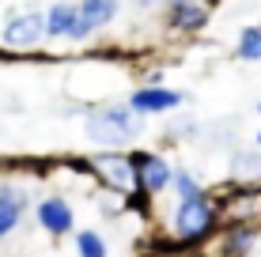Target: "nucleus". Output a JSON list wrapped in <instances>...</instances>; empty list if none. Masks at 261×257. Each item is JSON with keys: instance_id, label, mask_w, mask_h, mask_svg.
<instances>
[{"instance_id": "1", "label": "nucleus", "mask_w": 261, "mask_h": 257, "mask_svg": "<svg viewBox=\"0 0 261 257\" xmlns=\"http://www.w3.org/2000/svg\"><path fill=\"white\" fill-rule=\"evenodd\" d=\"M84 132L87 140L106 152H118V148L133 144V140L144 132V118L133 113L129 106H102V110H91L84 121Z\"/></svg>"}, {"instance_id": "2", "label": "nucleus", "mask_w": 261, "mask_h": 257, "mask_svg": "<svg viewBox=\"0 0 261 257\" xmlns=\"http://www.w3.org/2000/svg\"><path fill=\"white\" fill-rule=\"evenodd\" d=\"M216 227V205L208 197H193V201H178L174 208V235L182 246H201Z\"/></svg>"}, {"instance_id": "3", "label": "nucleus", "mask_w": 261, "mask_h": 257, "mask_svg": "<svg viewBox=\"0 0 261 257\" xmlns=\"http://www.w3.org/2000/svg\"><path fill=\"white\" fill-rule=\"evenodd\" d=\"M125 163H129V174H133V189L148 193V197H155L170 185V166L155 152H125Z\"/></svg>"}, {"instance_id": "4", "label": "nucleus", "mask_w": 261, "mask_h": 257, "mask_svg": "<svg viewBox=\"0 0 261 257\" xmlns=\"http://www.w3.org/2000/svg\"><path fill=\"white\" fill-rule=\"evenodd\" d=\"M0 38H4L8 49H31V46H38V42L46 38V31H42V12H12L4 19Z\"/></svg>"}, {"instance_id": "5", "label": "nucleus", "mask_w": 261, "mask_h": 257, "mask_svg": "<svg viewBox=\"0 0 261 257\" xmlns=\"http://www.w3.org/2000/svg\"><path fill=\"white\" fill-rule=\"evenodd\" d=\"M114 15H118V0H80V4H76V23H72L68 38L72 42L91 38L98 26H106Z\"/></svg>"}, {"instance_id": "6", "label": "nucleus", "mask_w": 261, "mask_h": 257, "mask_svg": "<svg viewBox=\"0 0 261 257\" xmlns=\"http://www.w3.org/2000/svg\"><path fill=\"white\" fill-rule=\"evenodd\" d=\"M178 102H182V95L170 91V87H137L125 106H129L133 113H140V118H148V113H167V110H174Z\"/></svg>"}, {"instance_id": "7", "label": "nucleus", "mask_w": 261, "mask_h": 257, "mask_svg": "<svg viewBox=\"0 0 261 257\" xmlns=\"http://www.w3.org/2000/svg\"><path fill=\"white\" fill-rule=\"evenodd\" d=\"M34 216H38V227L46 235H68L72 227H76V216H72V208H68V201L65 197H46L38 208H34Z\"/></svg>"}, {"instance_id": "8", "label": "nucleus", "mask_w": 261, "mask_h": 257, "mask_svg": "<svg viewBox=\"0 0 261 257\" xmlns=\"http://www.w3.org/2000/svg\"><path fill=\"white\" fill-rule=\"evenodd\" d=\"M23 212H27V193L19 189V185L4 182V185H0V242L19 227Z\"/></svg>"}, {"instance_id": "9", "label": "nucleus", "mask_w": 261, "mask_h": 257, "mask_svg": "<svg viewBox=\"0 0 261 257\" xmlns=\"http://www.w3.org/2000/svg\"><path fill=\"white\" fill-rule=\"evenodd\" d=\"M208 23V8L201 4V0H178V4H170V26L174 31H201V26Z\"/></svg>"}, {"instance_id": "10", "label": "nucleus", "mask_w": 261, "mask_h": 257, "mask_svg": "<svg viewBox=\"0 0 261 257\" xmlns=\"http://www.w3.org/2000/svg\"><path fill=\"white\" fill-rule=\"evenodd\" d=\"M91 163H95V170L102 174L110 185H118V189H133V174H129V163H125L121 152H98Z\"/></svg>"}, {"instance_id": "11", "label": "nucleus", "mask_w": 261, "mask_h": 257, "mask_svg": "<svg viewBox=\"0 0 261 257\" xmlns=\"http://www.w3.org/2000/svg\"><path fill=\"white\" fill-rule=\"evenodd\" d=\"M72 23H76V4H68V0H57V4L42 15V31H46L49 38H68Z\"/></svg>"}, {"instance_id": "12", "label": "nucleus", "mask_w": 261, "mask_h": 257, "mask_svg": "<svg viewBox=\"0 0 261 257\" xmlns=\"http://www.w3.org/2000/svg\"><path fill=\"white\" fill-rule=\"evenodd\" d=\"M170 185H174L178 201H193V197H204V189H201V178H193L190 170H170Z\"/></svg>"}, {"instance_id": "13", "label": "nucleus", "mask_w": 261, "mask_h": 257, "mask_svg": "<svg viewBox=\"0 0 261 257\" xmlns=\"http://www.w3.org/2000/svg\"><path fill=\"white\" fill-rule=\"evenodd\" d=\"M110 250H106L102 235L98 231H80L76 235V257H106Z\"/></svg>"}, {"instance_id": "14", "label": "nucleus", "mask_w": 261, "mask_h": 257, "mask_svg": "<svg viewBox=\"0 0 261 257\" xmlns=\"http://www.w3.org/2000/svg\"><path fill=\"white\" fill-rule=\"evenodd\" d=\"M239 57L242 61H261V31L257 26H242V34H239Z\"/></svg>"}, {"instance_id": "15", "label": "nucleus", "mask_w": 261, "mask_h": 257, "mask_svg": "<svg viewBox=\"0 0 261 257\" xmlns=\"http://www.w3.org/2000/svg\"><path fill=\"white\" fill-rule=\"evenodd\" d=\"M254 250V227H235V231L227 235V253L231 257H246Z\"/></svg>"}, {"instance_id": "16", "label": "nucleus", "mask_w": 261, "mask_h": 257, "mask_svg": "<svg viewBox=\"0 0 261 257\" xmlns=\"http://www.w3.org/2000/svg\"><path fill=\"white\" fill-rule=\"evenodd\" d=\"M125 208H133V212H140V216H148L151 197H148V193H140V189H133L129 197H125Z\"/></svg>"}, {"instance_id": "17", "label": "nucleus", "mask_w": 261, "mask_h": 257, "mask_svg": "<svg viewBox=\"0 0 261 257\" xmlns=\"http://www.w3.org/2000/svg\"><path fill=\"white\" fill-rule=\"evenodd\" d=\"M163 4H178V0H163Z\"/></svg>"}]
</instances>
